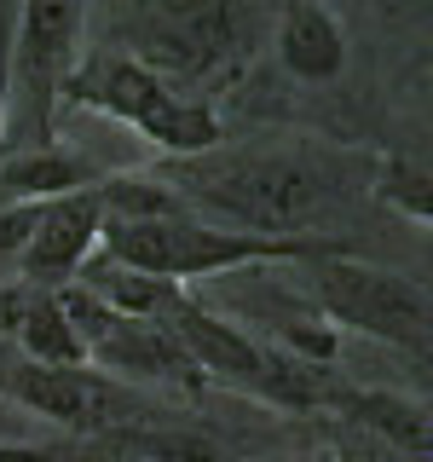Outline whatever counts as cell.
<instances>
[{
    "label": "cell",
    "instance_id": "cell-9",
    "mask_svg": "<svg viewBox=\"0 0 433 462\" xmlns=\"http://www.w3.org/2000/svg\"><path fill=\"white\" fill-rule=\"evenodd\" d=\"M98 231H105L98 185H87V191H76V197H58V202H41L35 237H29L23 254H18L23 283H35V289L76 283V272L98 254Z\"/></svg>",
    "mask_w": 433,
    "mask_h": 462
},
{
    "label": "cell",
    "instance_id": "cell-4",
    "mask_svg": "<svg viewBox=\"0 0 433 462\" xmlns=\"http://www.w3.org/2000/svg\"><path fill=\"white\" fill-rule=\"evenodd\" d=\"M81 29H87V6H69V0L12 6L0 156H23V151H47L52 144V122H58V105H64V76L76 64Z\"/></svg>",
    "mask_w": 433,
    "mask_h": 462
},
{
    "label": "cell",
    "instance_id": "cell-19",
    "mask_svg": "<svg viewBox=\"0 0 433 462\" xmlns=\"http://www.w3.org/2000/svg\"><path fill=\"white\" fill-rule=\"evenodd\" d=\"M6 41H12V6H0V134H6Z\"/></svg>",
    "mask_w": 433,
    "mask_h": 462
},
{
    "label": "cell",
    "instance_id": "cell-16",
    "mask_svg": "<svg viewBox=\"0 0 433 462\" xmlns=\"http://www.w3.org/2000/svg\"><path fill=\"white\" fill-rule=\"evenodd\" d=\"M375 197L399 214V220L428 226L433 220V173L422 156H387L382 173H375Z\"/></svg>",
    "mask_w": 433,
    "mask_h": 462
},
{
    "label": "cell",
    "instance_id": "cell-12",
    "mask_svg": "<svg viewBox=\"0 0 433 462\" xmlns=\"http://www.w3.org/2000/svg\"><path fill=\"white\" fill-rule=\"evenodd\" d=\"M272 41H278V64L295 81H336L346 69V29L329 6L318 0H295V6L278 12L272 23Z\"/></svg>",
    "mask_w": 433,
    "mask_h": 462
},
{
    "label": "cell",
    "instance_id": "cell-17",
    "mask_svg": "<svg viewBox=\"0 0 433 462\" xmlns=\"http://www.w3.org/2000/svg\"><path fill=\"white\" fill-rule=\"evenodd\" d=\"M41 202H0V254H23V243L35 237Z\"/></svg>",
    "mask_w": 433,
    "mask_h": 462
},
{
    "label": "cell",
    "instance_id": "cell-10",
    "mask_svg": "<svg viewBox=\"0 0 433 462\" xmlns=\"http://www.w3.org/2000/svg\"><path fill=\"white\" fill-rule=\"evenodd\" d=\"M0 336H6V353L29 358V365H87L76 329L58 307V289L12 278L0 289Z\"/></svg>",
    "mask_w": 433,
    "mask_h": 462
},
{
    "label": "cell",
    "instance_id": "cell-20",
    "mask_svg": "<svg viewBox=\"0 0 433 462\" xmlns=\"http://www.w3.org/2000/svg\"><path fill=\"white\" fill-rule=\"evenodd\" d=\"M12 428H18V416H12V404H0V445L12 439Z\"/></svg>",
    "mask_w": 433,
    "mask_h": 462
},
{
    "label": "cell",
    "instance_id": "cell-18",
    "mask_svg": "<svg viewBox=\"0 0 433 462\" xmlns=\"http://www.w3.org/2000/svg\"><path fill=\"white\" fill-rule=\"evenodd\" d=\"M341 462H422V457H404L393 451V445H382V439H364V433H353V439H341Z\"/></svg>",
    "mask_w": 433,
    "mask_h": 462
},
{
    "label": "cell",
    "instance_id": "cell-13",
    "mask_svg": "<svg viewBox=\"0 0 433 462\" xmlns=\"http://www.w3.org/2000/svg\"><path fill=\"white\" fill-rule=\"evenodd\" d=\"M87 185H98V173L76 151H23V156H0V202H58L76 197Z\"/></svg>",
    "mask_w": 433,
    "mask_h": 462
},
{
    "label": "cell",
    "instance_id": "cell-15",
    "mask_svg": "<svg viewBox=\"0 0 433 462\" xmlns=\"http://www.w3.org/2000/svg\"><path fill=\"white\" fill-rule=\"evenodd\" d=\"M110 451L122 462H237V451L220 433L191 422H144V428L110 433Z\"/></svg>",
    "mask_w": 433,
    "mask_h": 462
},
{
    "label": "cell",
    "instance_id": "cell-6",
    "mask_svg": "<svg viewBox=\"0 0 433 462\" xmlns=\"http://www.w3.org/2000/svg\"><path fill=\"white\" fill-rule=\"evenodd\" d=\"M260 12L231 6V0H202V6H139L134 12V47L122 58L144 64L156 81H202V76H231L237 58L254 47Z\"/></svg>",
    "mask_w": 433,
    "mask_h": 462
},
{
    "label": "cell",
    "instance_id": "cell-8",
    "mask_svg": "<svg viewBox=\"0 0 433 462\" xmlns=\"http://www.w3.org/2000/svg\"><path fill=\"white\" fill-rule=\"evenodd\" d=\"M58 307H64L69 329H76V341H81L87 370L110 375V382L134 387V382H180V375H197L168 324L122 318V312L98 307V300L87 295V289H76V283L58 289Z\"/></svg>",
    "mask_w": 433,
    "mask_h": 462
},
{
    "label": "cell",
    "instance_id": "cell-5",
    "mask_svg": "<svg viewBox=\"0 0 433 462\" xmlns=\"http://www.w3.org/2000/svg\"><path fill=\"white\" fill-rule=\"evenodd\" d=\"M0 404L41 416L64 439H110V433L162 422V411L151 399L110 382V375L87 365H29L6 346H0Z\"/></svg>",
    "mask_w": 433,
    "mask_h": 462
},
{
    "label": "cell",
    "instance_id": "cell-11",
    "mask_svg": "<svg viewBox=\"0 0 433 462\" xmlns=\"http://www.w3.org/2000/svg\"><path fill=\"white\" fill-rule=\"evenodd\" d=\"M329 411L346 416L364 439H382L404 457H422L433 451V422H428V404L410 399V393H393V387H346L336 382L329 393Z\"/></svg>",
    "mask_w": 433,
    "mask_h": 462
},
{
    "label": "cell",
    "instance_id": "cell-21",
    "mask_svg": "<svg viewBox=\"0 0 433 462\" xmlns=\"http://www.w3.org/2000/svg\"><path fill=\"white\" fill-rule=\"evenodd\" d=\"M289 462H329V457H289Z\"/></svg>",
    "mask_w": 433,
    "mask_h": 462
},
{
    "label": "cell",
    "instance_id": "cell-14",
    "mask_svg": "<svg viewBox=\"0 0 433 462\" xmlns=\"http://www.w3.org/2000/svg\"><path fill=\"white\" fill-rule=\"evenodd\" d=\"M76 289H87L98 307H110V312H122V318H139V324H162L168 307L180 300V289H168V283H156V278H139V272L115 266L110 254L87 260V266L76 272Z\"/></svg>",
    "mask_w": 433,
    "mask_h": 462
},
{
    "label": "cell",
    "instance_id": "cell-1",
    "mask_svg": "<svg viewBox=\"0 0 433 462\" xmlns=\"http://www.w3.org/2000/svg\"><path fill=\"white\" fill-rule=\"evenodd\" d=\"M98 249L115 266L156 278L168 289L191 283V278H214V272H249V266H289V260H324L341 254V243L329 237H249L231 226H208L191 214H162V220H105Z\"/></svg>",
    "mask_w": 433,
    "mask_h": 462
},
{
    "label": "cell",
    "instance_id": "cell-2",
    "mask_svg": "<svg viewBox=\"0 0 433 462\" xmlns=\"http://www.w3.org/2000/svg\"><path fill=\"white\" fill-rule=\"evenodd\" d=\"M168 191L180 202H202L249 237H307L300 226L324 208L329 185L312 162L283 151H208L197 162H180Z\"/></svg>",
    "mask_w": 433,
    "mask_h": 462
},
{
    "label": "cell",
    "instance_id": "cell-3",
    "mask_svg": "<svg viewBox=\"0 0 433 462\" xmlns=\"http://www.w3.org/2000/svg\"><path fill=\"white\" fill-rule=\"evenodd\" d=\"M64 98L69 105H87L110 122L134 127L144 144H156L162 156H180V162H197V156L220 151L226 122L208 98H185L173 93L168 81H156L144 64L122 52H87L81 64H69L64 76Z\"/></svg>",
    "mask_w": 433,
    "mask_h": 462
},
{
    "label": "cell",
    "instance_id": "cell-7",
    "mask_svg": "<svg viewBox=\"0 0 433 462\" xmlns=\"http://www.w3.org/2000/svg\"><path fill=\"white\" fill-rule=\"evenodd\" d=\"M312 300L329 324L358 329L370 341L416 346V353L428 346L433 300L404 272L370 266V260H346V254H324V260H312Z\"/></svg>",
    "mask_w": 433,
    "mask_h": 462
}]
</instances>
